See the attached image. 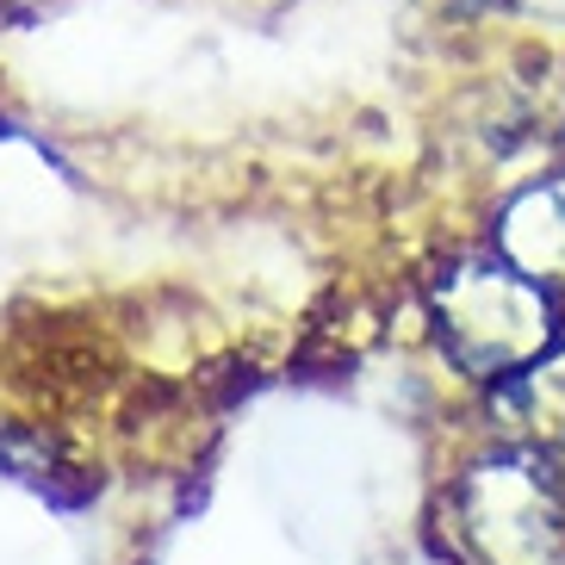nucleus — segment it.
<instances>
[]
</instances>
